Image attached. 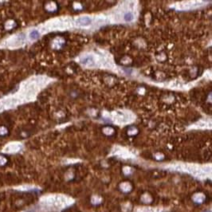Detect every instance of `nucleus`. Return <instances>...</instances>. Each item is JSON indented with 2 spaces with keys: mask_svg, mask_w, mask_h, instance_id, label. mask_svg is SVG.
<instances>
[{
  "mask_svg": "<svg viewBox=\"0 0 212 212\" xmlns=\"http://www.w3.org/2000/svg\"><path fill=\"white\" fill-rule=\"evenodd\" d=\"M41 202L46 210H58L70 203V200L62 195H54L43 198Z\"/></svg>",
  "mask_w": 212,
  "mask_h": 212,
  "instance_id": "nucleus-1",
  "label": "nucleus"
},
{
  "mask_svg": "<svg viewBox=\"0 0 212 212\" xmlns=\"http://www.w3.org/2000/svg\"><path fill=\"white\" fill-rule=\"evenodd\" d=\"M193 199L196 202H202L204 200V196L202 194H196L193 196Z\"/></svg>",
  "mask_w": 212,
  "mask_h": 212,
  "instance_id": "nucleus-5",
  "label": "nucleus"
},
{
  "mask_svg": "<svg viewBox=\"0 0 212 212\" xmlns=\"http://www.w3.org/2000/svg\"><path fill=\"white\" fill-rule=\"evenodd\" d=\"M136 212H160V210L157 208H152V207H144L137 210Z\"/></svg>",
  "mask_w": 212,
  "mask_h": 212,
  "instance_id": "nucleus-3",
  "label": "nucleus"
},
{
  "mask_svg": "<svg viewBox=\"0 0 212 212\" xmlns=\"http://www.w3.org/2000/svg\"><path fill=\"white\" fill-rule=\"evenodd\" d=\"M77 23L80 26H85L90 25L91 23H92V20H91V18L88 17H81V18H79L77 19Z\"/></svg>",
  "mask_w": 212,
  "mask_h": 212,
  "instance_id": "nucleus-2",
  "label": "nucleus"
},
{
  "mask_svg": "<svg viewBox=\"0 0 212 212\" xmlns=\"http://www.w3.org/2000/svg\"><path fill=\"white\" fill-rule=\"evenodd\" d=\"M121 189L124 191H129L131 190V186H130L129 183H123L122 185L120 186Z\"/></svg>",
  "mask_w": 212,
  "mask_h": 212,
  "instance_id": "nucleus-8",
  "label": "nucleus"
},
{
  "mask_svg": "<svg viewBox=\"0 0 212 212\" xmlns=\"http://www.w3.org/2000/svg\"><path fill=\"white\" fill-rule=\"evenodd\" d=\"M39 37V33L38 30H33V31L30 32V38L31 39H33V40H34V39H37Z\"/></svg>",
  "mask_w": 212,
  "mask_h": 212,
  "instance_id": "nucleus-7",
  "label": "nucleus"
},
{
  "mask_svg": "<svg viewBox=\"0 0 212 212\" xmlns=\"http://www.w3.org/2000/svg\"><path fill=\"white\" fill-rule=\"evenodd\" d=\"M124 18L125 21H127V22L132 21L134 18L133 14H132V12H127V13H125L124 15Z\"/></svg>",
  "mask_w": 212,
  "mask_h": 212,
  "instance_id": "nucleus-6",
  "label": "nucleus"
},
{
  "mask_svg": "<svg viewBox=\"0 0 212 212\" xmlns=\"http://www.w3.org/2000/svg\"><path fill=\"white\" fill-rule=\"evenodd\" d=\"M142 201H144L145 202H149L151 201V198L149 197L148 195H144V196L142 197Z\"/></svg>",
  "mask_w": 212,
  "mask_h": 212,
  "instance_id": "nucleus-9",
  "label": "nucleus"
},
{
  "mask_svg": "<svg viewBox=\"0 0 212 212\" xmlns=\"http://www.w3.org/2000/svg\"><path fill=\"white\" fill-rule=\"evenodd\" d=\"M20 148L19 145H16V144H11V145H9L7 148H6V151H9V152H15V151H17L18 149Z\"/></svg>",
  "mask_w": 212,
  "mask_h": 212,
  "instance_id": "nucleus-4",
  "label": "nucleus"
},
{
  "mask_svg": "<svg viewBox=\"0 0 212 212\" xmlns=\"http://www.w3.org/2000/svg\"><path fill=\"white\" fill-rule=\"evenodd\" d=\"M92 202H93V203L97 204V203H99V202H101V199H99V198H97V197H93L92 199Z\"/></svg>",
  "mask_w": 212,
  "mask_h": 212,
  "instance_id": "nucleus-10",
  "label": "nucleus"
}]
</instances>
